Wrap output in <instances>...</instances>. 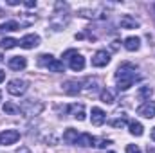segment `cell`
<instances>
[{"mask_svg": "<svg viewBox=\"0 0 155 153\" xmlns=\"http://www.w3.org/2000/svg\"><path fill=\"white\" fill-rule=\"evenodd\" d=\"M135 79H137V74H135V67L132 63H123L116 70V81L119 90H128L135 83Z\"/></svg>", "mask_w": 155, "mask_h": 153, "instance_id": "6da1fadb", "label": "cell"}, {"mask_svg": "<svg viewBox=\"0 0 155 153\" xmlns=\"http://www.w3.org/2000/svg\"><path fill=\"white\" fill-rule=\"evenodd\" d=\"M61 58H63L65 61H69V67H71L74 72H79V70L85 69V58L78 52L76 49H69V50H65Z\"/></svg>", "mask_w": 155, "mask_h": 153, "instance_id": "7a4b0ae2", "label": "cell"}, {"mask_svg": "<svg viewBox=\"0 0 155 153\" xmlns=\"http://www.w3.org/2000/svg\"><path fill=\"white\" fill-rule=\"evenodd\" d=\"M38 63L41 65V67L49 69L51 72H63V70H65L63 61L56 60L52 54H41V56H38Z\"/></svg>", "mask_w": 155, "mask_h": 153, "instance_id": "3957f363", "label": "cell"}, {"mask_svg": "<svg viewBox=\"0 0 155 153\" xmlns=\"http://www.w3.org/2000/svg\"><path fill=\"white\" fill-rule=\"evenodd\" d=\"M27 86H29V83L25 79H11L7 83V92L11 96H22V94H25Z\"/></svg>", "mask_w": 155, "mask_h": 153, "instance_id": "277c9868", "label": "cell"}, {"mask_svg": "<svg viewBox=\"0 0 155 153\" xmlns=\"http://www.w3.org/2000/svg\"><path fill=\"white\" fill-rule=\"evenodd\" d=\"M41 110H43V105H41L40 101H33V99L25 101V103L20 106V112H24V114L29 115V117H33V115H38Z\"/></svg>", "mask_w": 155, "mask_h": 153, "instance_id": "5b68a950", "label": "cell"}, {"mask_svg": "<svg viewBox=\"0 0 155 153\" xmlns=\"http://www.w3.org/2000/svg\"><path fill=\"white\" fill-rule=\"evenodd\" d=\"M18 139H20V132H16V130H4V132L0 133V144H2V146L15 144Z\"/></svg>", "mask_w": 155, "mask_h": 153, "instance_id": "8992f818", "label": "cell"}, {"mask_svg": "<svg viewBox=\"0 0 155 153\" xmlns=\"http://www.w3.org/2000/svg\"><path fill=\"white\" fill-rule=\"evenodd\" d=\"M110 63V54L107 50H97L92 56V65L94 67H107Z\"/></svg>", "mask_w": 155, "mask_h": 153, "instance_id": "52a82bcc", "label": "cell"}, {"mask_svg": "<svg viewBox=\"0 0 155 153\" xmlns=\"http://www.w3.org/2000/svg\"><path fill=\"white\" fill-rule=\"evenodd\" d=\"M137 114L146 117V119H153L155 117V101H146L137 108Z\"/></svg>", "mask_w": 155, "mask_h": 153, "instance_id": "ba28073f", "label": "cell"}, {"mask_svg": "<svg viewBox=\"0 0 155 153\" xmlns=\"http://www.w3.org/2000/svg\"><path fill=\"white\" fill-rule=\"evenodd\" d=\"M38 45H40L38 34H25L24 38L20 40V47H24V49H35Z\"/></svg>", "mask_w": 155, "mask_h": 153, "instance_id": "9c48e42d", "label": "cell"}, {"mask_svg": "<svg viewBox=\"0 0 155 153\" xmlns=\"http://www.w3.org/2000/svg\"><path fill=\"white\" fill-rule=\"evenodd\" d=\"M7 65H9L11 70H22V69L27 67V60H25L24 56H13V58L7 61Z\"/></svg>", "mask_w": 155, "mask_h": 153, "instance_id": "30bf717a", "label": "cell"}, {"mask_svg": "<svg viewBox=\"0 0 155 153\" xmlns=\"http://www.w3.org/2000/svg\"><path fill=\"white\" fill-rule=\"evenodd\" d=\"M90 121H92V124L94 126H101L105 121H107V114L101 110V108H92V117H90Z\"/></svg>", "mask_w": 155, "mask_h": 153, "instance_id": "8fae6325", "label": "cell"}, {"mask_svg": "<svg viewBox=\"0 0 155 153\" xmlns=\"http://www.w3.org/2000/svg\"><path fill=\"white\" fill-rule=\"evenodd\" d=\"M76 144L78 146H83V148H87V146H94V144H96V137H92L90 133H79V135H78Z\"/></svg>", "mask_w": 155, "mask_h": 153, "instance_id": "7c38bea8", "label": "cell"}, {"mask_svg": "<svg viewBox=\"0 0 155 153\" xmlns=\"http://www.w3.org/2000/svg\"><path fill=\"white\" fill-rule=\"evenodd\" d=\"M121 27L123 29H137L139 27V22L135 20V18H132L130 15H124V16H121Z\"/></svg>", "mask_w": 155, "mask_h": 153, "instance_id": "4fadbf2b", "label": "cell"}, {"mask_svg": "<svg viewBox=\"0 0 155 153\" xmlns=\"http://www.w3.org/2000/svg\"><path fill=\"white\" fill-rule=\"evenodd\" d=\"M67 110L71 112V115H74L78 121H83L85 119V106L83 105H69Z\"/></svg>", "mask_w": 155, "mask_h": 153, "instance_id": "5bb4252c", "label": "cell"}, {"mask_svg": "<svg viewBox=\"0 0 155 153\" xmlns=\"http://www.w3.org/2000/svg\"><path fill=\"white\" fill-rule=\"evenodd\" d=\"M139 45H141V40L137 38V36H128V38L124 40V49L126 50H137L139 49Z\"/></svg>", "mask_w": 155, "mask_h": 153, "instance_id": "9a60e30c", "label": "cell"}, {"mask_svg": "<svg viewBox=\"0 0 155 153\" xmlns=\"http://www.w3.org/2000/svg\"><path fill=\"white\" fill-rule=\"evenodd\" d=\"M152 94H153V90H152V86H141L139 88V92H137V99L139 101H150V97H152Z\"/></svg>", "mask_w": 155, "mask_h": 153, "instance_id": "2e32d148", "label": "cell"}, {"mask_svg": "<svg viewBox=\"0 0 155 153\" xmlns=\"http://www.w3.org/2000/svg\"><path fill=\"white\" fill-rule=\"evenodd\" d=\"M128 128H130V133H132V135H135V137H141V135L144 133L143 124H141V122H137V121H130V122H128Z\"/></svg>", "mask_w": 155, "mask_h": 153, "instance_id": "e0dca14e", "label": "cell"}, {"mask_svg": "<svg viewBox=\"0 0 155 153\" xmlns=\"http://www.w3.org/2000/svg\"><path fill=\"white\" fill-rule=\"evenodd\" d=\"M78 130H74V128H69L65 133H63V141L67 142V144H76V141H78Z\"/></svg>", "mask_w": 155, "mask_h": 153, "instance_id": "ac0fdd59", "label": "cell"}, {"mask_svg": "<svg viewBox=\"0 0 155 153\" xmlns=\"http://www.w3.org/2000/svg\"><path fill=\"white\" fill-rule=\"evenodd\" d=\"M79 86H81V83H78V81H67V83L63 85V90H65L67 94H72V96H74V94H78V92L81 90Z\"/></svg>", "mask_w": 155, "mask_h": 153, "instance_id": "d6986e66", "label": "cell"}, {"mask_svg": "<svg viewBox=\"0 0 155 153\" xmlns=\"http://www.w3.org/2000/svg\"><path fill=\"white\" fill-rule=\"evenodd\" d=\"M18 29H20V25H18V22H15V20H11V22H4V24L0 25V31H4V33L18 31Z\"/></svg>", "mask_w": 155, "mask_h": 153, "instance_id": "ffe728a7", "label": "cell"}, {"mask_svg": "<svg viewBox=\"0 0 155 153\" xmlns=\"http://www.w3.org/2000/svg\"><path fill=\"white\" fill-rule=\"evenodd\" d=\"M2 110H4V114H7V115L20 114V106H16V105H13V103H5V105L2 106Z\"/></svg>", "mask_w": 155, "mask_h": 153, "instance_id": "44dd1931", "label": "cell"}, {"mask_svg": "<svg viewBox=\"0 0 155 153\" xmlns=\"http://www.w3.org/2000/svg\"><path fill=\"white\" fill-rule=\"evenodd\" d=\"M0 45L4 47V49H13V47H16V45H20V41L15 38H4L0 41Z\"/></svg>", "mask_w": 155, "mask_h": 153, "instance_id": "7402d4cb", "label": "cell"}, {"mask_svg": "<svg viewBox=\"0 0 155 153\" xmlns=\"http://www.w3.org/2000/svg\"><path fill=\"white\" fill-rule=\"evenodd\" d=\"M119 117L117 119H114V121H110V124L114 126V128H123L124 124H126V115L124 114H117Z\"/></svg>", "mask_w": 155, "mask_h": 153, "instance_id": "603a6c76", "label": "cell"}, {"mask_svg": "<svg viewBox=\"0 0 155 153\" xmlns=\"http://www.w3.org/2000/svg\"><path fill=\"white\" fill-rule=\"evenodd\" d=\"M101 101L107 103V105H112L114 103V94L110 90H101Z\"/></svg>", "mask_w": 155, "mask_h": 153, "instance_id": "cb8c5ba5", "label": "cell"}, {"mask_svg": "<svg viewBox=\"0 0 155 153\" xmlns=\"http://www.w3.org/2000/svg\"><path fill=\"white\" fill-rule=\"evenodd\" d=\"M126 153H141V148L137 144H128L126 146Z\"/></svg>", "mask_w": 155, "mask_h": 153, "instance_id": "d4e9b609", "label": "cell"}, {"mask_svg": "<svg viewBox=\"0 0 155 153\" xmlns=\"http://www.w3.org/2000/svg\"><path fill=\"white\" fill-rule=\"evenodd\" d=\"M110 144H112V141H108V139H103V141H101L97 146H99L101 150H105V148H107V146H110Z\"/></svg>", "mask_w": 155, "mask_h": 153, "instance_id": "484cf974", "label": "cell"}, {"mask_svg": "<svg viewBox=\"0 0 155 153\" xmlns=\"http://www.w3.org/2000/svg\"><path fill=\"white\" fill-rule=\"evenodd\" d=\"M24 5H25V7H36V2H35V0H25Z\"/></svg>", "mask_w": 155, "mask_h": 153, "instance_id": "4316f807", "label": "cell"}, {"mask_svg": "<svg viewBox=\"0 0 155 153\" xmlns=\"http://www.w3.org/2000/svg\"><path fill=\"white\" fill-rule=\"evenodd\" d=\"M16 153H31V151H29V148H25V146H20V148L16 150Z\"/></svg>", "mask_w": 155, "mask_h": 153, "instance_id": "83f0119b", "label": "cell"}, {"mask_svg": "<svg viewBox=\"0 0 155 153\" xmlns=\"http://www.w3.org/2000/svg\"><path fill=\"white\" fill-rule=\"evenodd\" d=\"M7 4H9V5H18L20 2H18V0H7Z\"/></svg>", "mask_w": 155, "mask_h": 153, "instance_id": "f1b7e54d", "label": "cell"}, {"mask_svg": "<svg viewBox=\"0 0 155 153\" xmlns=\"http://www.w3.org/2000/svg\"><path fill=\"white\" fill-rule=\"evenodd\" d=\"M4 79H5V72H4V70H0V83H2Z\"/></svg>", "mask_w": 155, "mask_h": 153, "instance_id": "f546056e", "label": "cell"}, {"mask_svg": "<svg viewBox=\"0 0 155 153\" xmlns=\"http://www.w3.org/2000/svg\"><path fill=\"white\" fill-rule=\"evenodd\" d=\"M152 139L155 141V128H152Z\"/></svg>", "mask_w": 155, "mask_h": 153, "instance_id": "4dcf8cb0", "label": "cell"}, {"mask_svg": "<svg viewBox=\"0 0 155 153\" xmlns=\"http://www.w3.org/2000/svg\"><path fill=\"white\" fill-rule=\"evenodd\" d=\"M0 99H2V92H0Z\"/></svg>", "mask_w": 155, "mask_h": 153, "instance_id": "1f68e13d", "label": "cell"}, {"mask_svg": "<svg viewBox=\"0 0 155 153\" xmlns=\"http://www.w3.org/2000/svg\"><path fill=\"white\" fill-rule=\"evenodd\" d=\"M0 61H2V56H0Z\"/></svg>", "mask_w": 155, "mask_h": 153, "instance_id": "d6a6232c", "label": "cell"}, {"mask_svg": "<svg viewBox=\"0 0 155 153\" xmlns=\"http://www.w3.org/2000/svg\"><path fill=\"white\" fill-rule=\"evenodd\" d=\"M110 153H114V151H110Z\"/></svg>", "mask_w": 155, "mask_h": 153, "instance_id": "836d02e7", "label": "cell"}]
</instances>
